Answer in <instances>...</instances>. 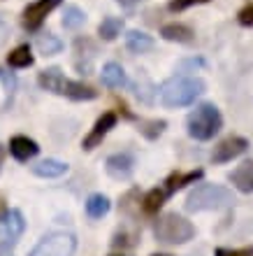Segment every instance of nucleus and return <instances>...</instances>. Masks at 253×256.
Wrapping results in <instances>:
<instances>
[{"label":"nucleus","instance_id":"nucleus-21","mask_svg":"<svg viewBox=\"0 0 253 256\" xmlns=\"http://www.w3.org/2000/svg\"><path fill=\"white\" fill-rule=\"evenodd\" d=\"M121 30H123V19H119V16H105L100 21V26H98V35L105 42L116 40L121 35Z\"/></svg>","mask_w":253,"mask_h":256},{"label":"nucleus","instance_id":"nucleus-1","mask_svg":"<svg viewBox=\"0 0 253 256\" xmlns=\"http://www.w3.org/2000/svg\"><path fill=\"white\" fill-rule=\"evenodd\" d=\"M207 91V84L200 77H170L156 91L165 108H188Z\"/></svg>","mask_w":253,"mask_h":256},{"label":"nucleus","instance_id":"nucleus-18","mask_svg":"<svg viewBox=\"0 0 253 256\" xmlns=\"http://www.w3.org/2000/svg\"><path fill=\"white\" fill-rule=\"evenodd\" d=\"M33 172L37 177H47V180H56V177L65 175L67 172V163L58 161V158H44V161L35 163Z\"/></svg>","mask_w":253,"mask_h":256},{"label":"nucleus","instance_id":"nucleus-7","mask_svg":"<svg viewBox=\"0 0 253 256\" xmlns=\"http://www.w3.org/2000/svg\"><path fill=\"white\" fill-rule=\"evenodd\" d=\"M26 230V222L19 210H7V214L0 219V250H9Z\"/></svg>","mask_w":253,"mask_h":256},{"label":"nucleus","instance_id":"nucleus-26","mask_svg":"<svg viewBox=\"0 0 253 256\" xmlns=\"http://www.w3.org/2000/svg\"><path fill=\"white\" fill-rule=\"evenodd\" d=\"M205 2H209V0H170L167 10L170 12H181V10H186L191 5H205Z\"/></svg>","mask_w":253,"mask_h":256},{"label":"nucleus","instance_id":"nucleus-8","mask_svg":"<svg viewBox=\"0 0 253 256\" xmlns=\"http://www.w3.org/2000/svg\"><path fill=\"white\" fill-rule=\"evenodd\" d=\"M60 2H63V0H35V2H30V5L23 10V14H21L23 28H26V30H37V28L44 24V19H47Z\"/></svg>","mask_w":253,"mask_h":256},{"label":"nucleus","instance_id":"nucleus-2","mask_svg":"<svg viewBox=\"0 0 253 256\" xmlns=\"http://www.w3.org/2000/svg\"><path fill=\"white\" fill-rule=\"evenodd\" d=\"M233 191H228L221 184H200L186 196L184 208L186 212H219V210L233 208Z\"/></svg>","mask_w":253,"mask_h":256},{"label":"nucleus","instance_id":"nucleus-16","mask_svg":"<svg viewBox=\"0 0 253 256\" xmlns=\"http://www.w3.org/2000/svg\"><path fill=\"white\" fill-rule=\"evenodd\" d=\"M198 180H202V170H191V172H172L165 180V194H177L179 189H184L186 184H195Z\"/></svg>","mask_w":253,"mask_h":256},{"label":"nucleus","instance_id":"nucleus-32","mask_svg":"<svg viewBox=\"0 0 253 256\" xmlns=\"http://www.w3.org/2000/svg\"><path fill=\"white\" fill-rule=\"evenodd\" d=\"M5 214H7V205H5V200L0 198V219H2Z\"/></svg>","mask_w":253,"mask_h":256},{"label":"nucleus","instance_id":"nucleus-12","mask_svg":"<svg viewBox=\"0 0 253 256\" xmlns=\"http://www.w3.org/2000/svg\"><path fill=\"white\" fill-rule=\"evenodd\" d=\"M37 152H40L37 142L30 140L28 135H14L12 140H9V154L16 161H30V158L37 156Z\"/></svg>","mask_w":253,"mask_h":256},{"label":"nucleus","instance_id":"nucleus-29","mask_svg":"<svg viewBox=\"0 0 253 256\" xmlns=\"http://www.w3.org/2000/svg\"><path fill=\"white\" fill-rule=\"evenodd\" d=\"M216 256H253V247H242V250H226V247H219Z\"/></svg>","mask_w":253,"mask_h":256},{"label":"nucleus","instance_id":"nucleus-9","mask_svg":"<svg viewBox=\"0 0 253 256\" xmlns=\"http://www.w3.org/2000/svg\"><path fill=\"white\" fill-rule=\"evenodd\" d=\"M249 149V140L247 138H240V135H230L226 140H221L212 152V161L214 163H228L242 156Z\"/></svg>","mask_w":253,"mask_h":256},{"label":"nucleus","instance_id":"nucleus-27","mask_svg":"<svg viewBox=\"0 0 253 256\" xmlns=\"http://www.w3.org/2000/svg\"><path fill=\"white\" fill-rule=\"evenodd\" d=\"M135 240H137V233H128V230H121L114 238V247H133Z\"/></svg>","mask_w":253,"mask_h":256},{"label":"nucleus","instance_id":"nucleus-4","mask_svg":"<svg viewBox=\"0 0 253 256\" xmlns=\"http://www.w3.org/2000/svg\"><path fill=\"white\" fill-rule=\"evenodd\" d=\"M221 128H223V116H221L219 108H216L214 102H202V105H198L186 119L188 135L198 142L212 140Z\"/></svg>","mask_w":253,"mask_h":256},{"label":"nucleus","instance_id":"nucleus-11","mask_svg":"<svg viewBox=\"0 0 253 256\" xmlns=\"http://www.w3.org/2000/svg\"><path fill=\"white\" fill-rule=\"evenodd\" d=\"M114 126H116V114H114V112H105L102 116H98V122L91 128V133L84 138V149H95L98 144H102L105 135L109 133Z\"/></svg>","mask_w":253,"mask_h":256},{"label":"nucleus","instance_id":"nucleus-25","mask_svg":"<svg viewBox=\"0 0 253 256\" xmlns=\"http://www.w3.org/2000/svg\"><path fill=\"white\" fill-rule=\"evenodd\" d=\"M167 128L165 119H151V122H142L140 124V133L147 138V140H156L163 135V130Z\"/></svg>","mask_w":253,"mask_h":256},{"label":"nucleus","instance_id":"nucleus-28","mask_svg":"<svg viewBox=\"0 0 253 256\" xmlns=\"http://www.w3.org/2000/svg\"><path fill=\"white\" fill-rule=\"evenodd\" d=\"M237 21H240L244 28H251L253 26V2H249L247 7H242L240 14H237Z\"/></svg>","mask_w":253,"mask_h":256},{"label":"nucleus","instance_id":"nucleus-19","mask_svg":"<svg viewBox=\"0 0 253 256\" xmlns=\"http://www.w3.org/2000/svg\"><path fill=\"white\" fill-rule=\"evenodd\" d=\"M165 198H167L165 189H151V191H147V194H144V198H142V212H144V214H149V216L158 214V210L165 205Z\"/></svg>","mask_w":253,"mask_h":256},{"label":"nucleus","instance_id":"nucleus-10","mask_svg":"<svg viewBox=\"0 0 253 256\" xmlns=\"http://www.w3.org/2000/svg\"><path fill=\"white\" fill-rule=\"evenodd\" d=\"M105 170H107V175L112 177V180H119V182L130 180L133 172H135V158L130 154H126V152L112 154L105 161Z\"/></svg>","mask_w":253,"mask_h":256},{"label":"nucleus","instance_id":"nucleus-31","mask_svg":"<svg viewBox=\"0 0 253 256\" xmlns=\"http://www.w3.org/2000/svg\"><path fill=\"white\" fill-rule=\"evenodd\" d=\"M121 7H135V5H140L142 0H116Z\"/></svg>","mask_w":253,"mask_h":256},{"label":"nucleus","instance_id":"nucleus-14","mask_svg":"<svg viewBox=\"0 0 253 256\" xmlns=\"http://www.w3.org/2000/svg\"><path fill=\"white\" fill-rule=\"evenodd\" d=\"M100 80L107 88H123L128 84V77H126V70L119 66V63H105L102 66V72H100Z\"/></svg>","mask_w":253,"mask_h":256},{"label":"nucleus","instance_id":"nucleus-22","mask_svg":"<svg viewBox=\"0 0 253 256\" xmlns=\"http://www.w3.org/2000/svg\"><path fill=\"white\" fill-rule=\"evenodd\" d=\"M7 66L9 68H28L33 66V52L28 44H21V47L12 49L9 54H7Z\"/></svg>","mask_w":253,"mask_h":256},{"label":"nucleus","instance_id":"nucleus-17","mask_svg":"<svg viewBox=\"0 0 253 256\" xmlns=\"http://www.w3.org/2000/svg\"><path fill=\"white\" fill-rule=\"evenodd\" d=\"M126 47L133 54H147L153 49V38L144 30H128L126 33Z\"/></svg>","mask_w":253,"mask_h":256},{"label":"nucleus","instance_id":"nucleus-15","mask_svg":"<svg viewBox=\"0 0 253 256\" xmlns=\"http://www.w3.org/2000/svg\"><path fill=\"white\" fill-rule=\"evenodd\" d=\"M160 38L167 42H179V44H188L195 40V33L184 24H165L160 28Z\"/></svg>","mask_w":253,"mask_h":256},{"label":"nucleus","instance_id":"nucleus-24","mask_svg":"<svg viewBox=\"0 0 253 256\" xmlns=\"http://www.w3.org/2000/svg\"><path fill=\"white\" fill-rule=\"evenodd\" d=\"M37 49H40L44 56H53V54H58L60 49H63V42H60L56 35L44 33V35L37 38Z\"/></svg>","mask_w":253,"mask_h":256},{"label":"nucleus","instance_id":"nucleus-20","mask_svg":"<svg viewBox=\"0 0 253 256\" xmlns=\"http://www.w3.org/2000/svg\"><path fill=\"white\" fill-rule=\"evenodd\" d=\"M109 210H112V202H109V198H107L105 194L88 196V200H86V214L91 216V219H102V216H105Z\"/></svg>","mask_w":253,"mask_h":256},{"label":"nucleus","instance_id":"nucleus-30","mask_svg":"<svg viewBox=\"0 0 253 256\" xmlns=\"http://www.w3.org/2000/svg\"><path fill=\"white\" fill-rule=\"evenodd\" d=\"M0 82L5 84V88H7V94H12L14 88H16V80H14L9 72H5V70H0Z\"/></svg>","mask_w":253,"mask_h":256},{"label":"nucleus","instance_id":"nucleus-33","mask_svg":"<svg viewBox=\"0 0 253 256\" xmlns=\"http://www.w3.org/2000/svg\"><path fill=\"white\" fill-rule=\"evenodd\" d=\"M151 256H170V254H151Z\"/></svg>","mask_w":253,"mask_h":256},{"label":"nucleus","instance_id":"nucleus-5","mask_svg":"<svg viewBox=\"0 0 253 256\" xmlns=\"http://www.w3.org/2000/svg\"><path fill=\"white\" fill-rule=\"evenodd\" d=\"M153 236L163 244H186L195 238V226L177 212H165L153 224Z\"/></svg>","mask_w":253,"mask_h":256},{"label":"nucleus","instance_id":"nucleus-6","mask_svg":"<svg viewBox=\"0 0 253 256\" xmlns=\"http://www.w3.org/2000/svg\"><path fill=\"white\" fill-rule=\"evenodd\" d=\"M74 252H77V238L65 230H56L42 238L28 256H74Z\"/></svg>","mask_w":253,"mask_h":256},{"label":"nucleus","instance_id":"nucleus-3","mask_svg":"<svg viewBox=\"0 0 253 256\" xmlns=\"http://www.w3.org/2000/svg\"><path fill=\"white\" fill-rule=\"evenodd\" d=\"M37 84H40L44 91H51V94H56V96H65L70 100H93V98H98V91H95V88L86 86V84H81V82L67 80L58 68L42 70L40 77H37Z\"/></svg>","mask_w":253,"mask_h":256},{"label":"nucleus","instance_id":"nucleus-13","mask_svg":"<svg viewBox=\"0 0 253 256\" xmlns=\"http://www.w3.org/2000/svg\"><path fill=\"white\" fill-rule=\"evenodd\" d=\"M230 184L242 194H253V161H244L228 175Z\"/></svg>","mask_w":253,"mask_h":256},{"label":"nucleus","instance_id":"nucleus-23","mask_svg":"<svg viewBox=\"0 0 253 256\" xmlns=\"http://www.w3.org/2000/svg\"><path fill=\"white\" fill-rule=\"evenodd\" d=\"M84 24H86V12H84V10H79L77 5L65 7V12H63V28L77 30V28H81Z\"/></svg>","mask_w":253,"mask_h":256}]
</instances>
